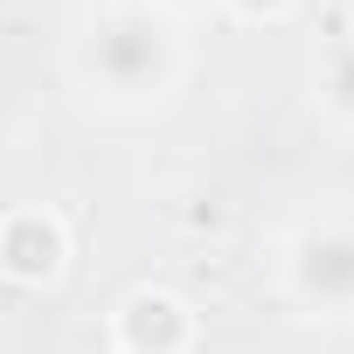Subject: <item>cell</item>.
<instances>
[{
    "label": "cell",
    "instance_id": "cell-1",
    "mask_svg": "<svg viewBox=\"0 0 354 354\" xmlns=\"http://www.w3.org/2000/svg\"><path fill=\"white\" fill-rule=\"evenodd\" d=\"M181 35L160 8L146 0H111L97 8L77 42H70V70L77 84L97 97V104H118V111H139V104H160L174 84H181Z\"/></svg>",
    "mask_w": 354,
    "mask_h": 354
},
{
    "label": "cell",
    "instance_id": "cell-2",
    "mask_svg": "<svg viewBox=\"0 0 354 354\" xmlns=\"http://www.w3.org/2000/svg\"><path fill=\"white\" fill-rule=\"evenodd\" d=\"M285 292L306 313H354V223H306L285 243Z\"/></svg>",
    "mask_w": 354,
    "mask_h": 354
},
{
    "label": "cell",
    "instance_id": "cell-3",
    "mask_svg": "<svg viewBox=\"0 0 354 354\" xmlns=\"http://www.w3.org/2000/svg\"><path fill=\"white\" fill-rule=\"evenodd\" d=\"M70 271V223L42 202H21V209H0V278L21 285V292H42Z\"/></svg>",
    "mask_w": 354,
    "mask_h": 354
},
{
    "label": "cell",
    "instance_id": "cell-4",
    "mask_svg": "<svg viewBox=\"0 0 354 354\" xmlns=\"http://www.w3.org/2000/svg\"><path fill=\"white\" fill-rule=\"evenodd\" d=\"M195 347V313L181 292L139 285L111 313V354H188Z\"/></svg>",
    "mask_w": 354,
    "mask_h": 354
},
{
    "label": "cell",
    "instance_id": "cell-5",
    "mask_svg": "<svg viewBox=\"0 0 354 354\" xmlns=\"http://www.w3.org/2000/svg\"><path fill=\"white\" fill-rule=\"evenodd\" d=\"M313 97H319L326 118L354 125V35H340V42L319 49V63H313Z\"/></svg>",
    "mask_w": 354,
    "mask_h": 354
},
{
    "label": "cell",
    "instance_id": "cell-6",
    "mask_svg": "<svg viewBox=\"0 0 354 354\" xmlns=\"http://www.w3.org/2000/svg\"><path fill=\"white\" fill-rule=\"evenodd\" d=\"M216 8L230 15V21H250V28H264V21H285L299 0H216Z\"/></svg>",
    "mask_w": 354,
    "mask_h": 354
},
{
    "label": "cell",
    "instance_id": "cell-7",
    "mask_svg": "<svg viewBox=\"0 0 354 354\" xmlns=\"http://www.w3.org/2000/svg\"><path fill=\"white\" fill-rule=\"evenodd\" d=\"M146 8H160V15L174 8V15H181V8H209V0H146Z\"/></svg>",
    "mask_w": 354,
    "mask_h": 354
}]
</instances>
